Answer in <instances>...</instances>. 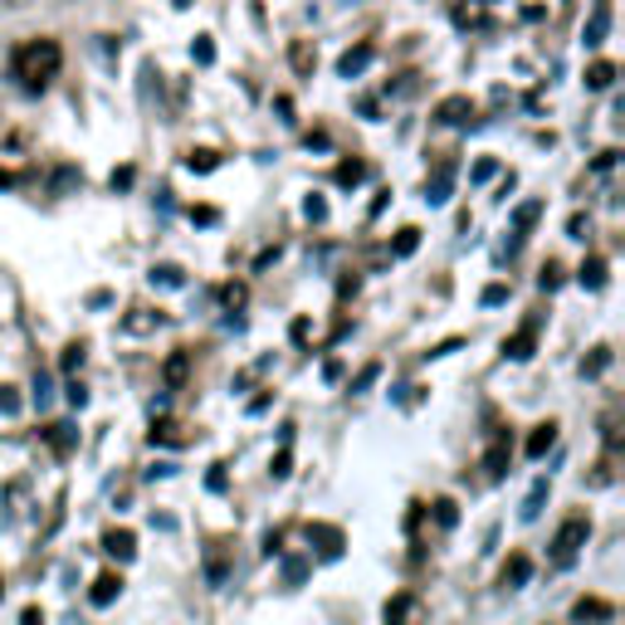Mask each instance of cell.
I'll return each mask as SVG.
<instances>
[{
  "instance_id": "obj_44",
  "label": "cell",
  "mask_w": 625,
  "mask_h": 625,
  "mask_svg": "<svg viewBox=\"0 0 625 625\" xmlns=\"http://www.w3.org/2000/svg\"><path fill=\"white\" fill-rule=\"evenodd\" d=\"M205 484H211V494H225V464H211V474H205Z\"/></svg>"
},
{
  "instance_id": "obj_26",
  "label": "cell",
  "mask_w": 625,
  "mask_h": 625,
  "mask_svg": "<svg viewBox=\"0 0 625 625\" xmlns=\"http://www.w3.org/2000/svg\"><path fill=\"white\" fill-rule=\"evenodd\" d=\"M186 166H191V172H215V166H221V152L191 148V152H186Z\"/></svg>"
},
{
  "instance_id": "obj_40",
  "label": "cell",
  "mask_w": 625,
  "mask_h": 625,
  "mask_svg": "<svg viewBox=\"0 0 625 625\" xmlns=\"http://www.w3.org/2000/svg\"><path fill=\"white\" fill-rule=\"evenodd\" d=\"M557 284H562V264H543V279H538V288H543V294H552Z\"/></svg>"
},
{
  "instance_id": "obj_54",
  "label": "cell",
  "mask_w": 625,
  "mask_h": 625,
  "mask_svg": "<svg viewBox=\"0 0 625 625\" xmlns=\"http://www.w3.org/2000/svg\"><path fill=\"white\" fill-rule=\"evenodd\" d=\"M15 181H20V176H10L5 166H0V191H10V186H15Z\"/></svg>"
},
{
  "instance_id": "obj_10",
  "label": "cell",
  "mask_w": 625,
  "mask_h": 625,
  "mask_svg": "<svg viewBox=\"0 0 625 625\" xmlns=\"http://www.w3.org/2000/svg\"><path fill=\"white\" fill-rule=\"evenodd\" d=\"M103 552H108V557H118V562L138 557V538H132V528H108V533H103Z\"/></svg>"
},
{
  "instance_id": "obj_46",
  "label": "cell",
  "mask_w": 625,
  "mask_h": 625,
  "mask_svg": "<svg viewBox=\"0 0 625 625\" xmlns=\"http://www.w3.org/2000/svg\"><path fill=\"white\" fill-rule=\"evenodd\" d=\"M504 298H508V288H504V284H488V288H484V304H488V308H498Z\"/></svg>"
},
{
  "instance_id": "obj_34",
  "label": "cell",
  "mask_w": 625,
  "mask_h": 625,
  "mask_svg": "<svg viewBox=\"0 0 625 625\" xmlns=\"http://www.w3.org/2000/svg\"><path fill=\"white\" fill-rule=\"evenodd\" d=\"M59 367H64L69 377H74V372L83 367V342H69V347H64V357H59Z\"/></svg>"
},
{
  "instance_id": "obj_7",
  "label": "cell",
  "mask_w": 625,
  "mask_h": 625,
  "mask_svg": "<svg viewBox=\"0 0 625 625\" xmlns=\"http://www.w3.org/2000/svg\"><path fill=\"white\" fill-rule=\"evenodd\" d=\"M450 186H455V156H445V162L435 166V176L425 181V201L445 205V201H450Z\"/></svg>"
},
{
  "instance_id": "obj_39",
  "label": "cell",
  "mask_w": 625,
  "mask_h": 625,
  "mask_svg": "<svg viewBox=\"0 0 625 625\" xmlns=\"http://www.w3.org/2000/svg\"><path fill=\"white\" fill-rule=\"evenodd\" d=\"M221 298H225V308H245V298H249V294H245V284H225V288H221Z\"/></svg>"
},
{
  "instance_id": "obj_27",
  "label": "cell",
  "mask_w": 625,
  "mask_h": 625,
  "mask_svg": "<svg viewBox=\"0 0 625 625\" xmlns=\"http://www.w3.org/2000/svg\"><path fill=\"white\" fill-rule=\"evenodd\" d=\"M611 367V347H591V357L581 362V377H601Z\"/></svg>"
},
{
  "instance_id": "obj_1",
  "label": "cell",
  "mask_w": 625,
  "mask_h": 625,
  "mask_svg": "<svg viewBox=\"0 0 625 625\" xmlns=\"http://www.w3.org/2000/svg\"><path fill=\"white\" fill-rule=\"evenodd\" d=\"M59 69H64V49H59V39H49V35L25 39V45L10 55V74L20 79L25 93H45L49 83L59 79Z\"/></svg>"
},
{
  "instance_id": "obj_29",
  "label": "cell",
  "mask_w": 625,
  "mask_h": 625,
  "mask_svg": "<svg viewBox=\"0 0 625 625\" xmlns=\"http://www.w3.org/2000/svg\"><path fill=\"white\" fill-rule=\"evenodd\" d=\"M435 523L455 528V523H460V504H455V498H435Z\"/></svg>"
},
{
  "instance_id": "obj_4",
  "label": "cell",
  "mask_w": 625,
  "mask_h": 625,
  "mask_svg": "<svg viewBox=\"0 0 625 625\" xmlns=\"http://www.w3.org/2000/svg\"><path fill=\"white\" fill-rule=\"evenodd\" d=\"M508 464H514V440H508V431H494L488 435V450H484V474L504 479Z\"/></svg>"
},
{
  "instance_id": "obj_25",
  "label": "cell",
  "mask_w": 625,
  "mask_h": 625,
  "mask_svg": "<svg viewBox=\"0 0 625 625\" xmlns=\"http://www.w3.org/2000/svg\"><path fill=\"white\" fill-rule=\"evenodd\" d=\"M332 181L338 186H362L367 181V162H342L338 172H332Z\"/></svg>"
},
{
  "instance_id": "obj_33",
  "label": "cell",
  "mask_w": 625,
  "mask_h": 625,
  "mask_svg": "<svg viewBox=\"0 0 625 625\" xmlns=\"http://www.w3.org/2000/svg\"><path fill=\"white\" fill-rule=\"evenodd\" d=\"M601 435H606L611 450H621V415H616V411H606V421H601Z\"/></svg>"
},
{
  "instance_id": "obj_37",
  "label": "cell",
  "mask_w": 625,
  "mask_h": 625,
  "mask_svg": "<svg viewBox=\"0 0 625 625\" xmlns=\"http://www.w3.org/2000/svg\"><path fill=\"white\" fill-rule=\"evenodd\" d=\"M64 396H69V405H74V411H83V405H89V391H83V381H79V377H69Z\"/></svg>"
},
{
  "instance_id": "obj_31",
  "label": "cell",
  "mask_w": 625,
  "mask_h": 625,
  "mask_svg": "<svg viewBox=\"0 0 625 625\" xmlns=\"http://www.w3.org/2000/svg\"><path fill=\"white\" fill-rule=\"evenodd\" d=\"M606 25H611V10H606V5H597V15H591V30H587V45H601Z\"/></svg>"
},
{
  "instance_id": "obj_24",
  "label": "cell",
  "mask_w": 625,
  "mask_h": 625,
  "mask_svg": "<svg viewBox=\"0 0 625 625\" xmlns=\"http://www.w3.org/2000/svg\"><path fill=\"white\" fill-rule=\"evenodd\" d=\"M415 249H421V231H415V225H405V231H396V245H391V255H396V259H411Z\"/></svg>"
},
{
  "instance_id": "obj_36",
  "label": "cell",
  "mask_w": 625,
  "mask_h": 625,
  "mask_svg": "<svg viewBox=\"0 0 625 625\" xmlns=\"http://www.w3.org/2000/svg\"><path fill=\"white\" fill-rule=\"evenodd\" d=\"M49 401H55V381H49L45 372H39V377H35V405H39V411H45Z\"/></svg>"
},
{
  "instance_id": "obj_12",
  "label": "cell",
  "mask_w": 625,
  "mask_h": 625,
  "mask_svg": "<svg viewBox=\"0 0 625 625\" xmlns=\"http://www.w3.org/2000/svg\"><path fill=\"white\" fill-rule=\"evenodd\" d=\"M45 440H49V450H55L59 460H69V455L79 450V431H74V425H69V421H55V425H49V431H45Z\"/></svg>"
},
{
  "instance_id": "obj_53",
  "label": "cell",
  "mask_w": 625,
  "mask_h": 625,
  "mask_svg": "<svg viewBox=\"0 0 625 625\" xmlns=\"http://www.w3.org/2000/svg\"><path fill=\"white\" fill-rule=\"evenodd\" d=\"M166 474H176V464H152L148 469V479H166Z\"/></svg>"
},
{
  "instance_id": "obj_23",
  "label": "cell",
  "mask_w": 625,
  "mask_h": 625,
  "mask_svg": "<svg viewBox=\"0 0 625 625\" xmlns=\"http://www.w3.org/2000/svg\"><path fill=\"white\" fill-rule=\"evenodd\" d=\"M611 83H616V64H611V59H597V64L587 69V89H611Z\"/></svg>"
},
{
  "instance_id": "obj_21",
  "label": "cell",
  "mask_w": 625,
  "mask_h": 625,
  "mask_svg": "<svg viewBox=\"0 0 625 625\" xmlns=\"http://www.w3.org/2000/svg\"><path fill=\"white\" fill-rule=\"evenodd\" d=\"M606 259H587V264L577 269V279H581V288H606Z\"/></svg>"
},
{
  "instance_id": "obj_2",
  "label": "cell",
  "mask_w": 625,
  "mask_h": 625,
  "mask_svg": "<svg viewBox=\"0 0 625 625\" xmlns=\"http://www.w3.org/2000/svg\"><path fill=\"white\" fill-rule=\"evenodd\" d=\"M587 538H591V518L571 514L567 523L557 528V538H552V567H571V562L581 557V547H587Z\"/></svg>"
},
{
  "instance_id": "obj_41",
  "label": "cell",
  "mask_w": 625,
  "mask_h": 625,
  "mask_svg": "<svg viewBox=\"0 0 625 625\" xmlns=\"http://www.w3.org/2000/svg\"><path fill=\"white\" fill-rule=\"evenodd\" d=\"M162 318H152L148 308H138V318H128V332H148V328H156Z\"/></svg>"
},
{
  "instance_id": "obj_13",
  "label": "cell",
  "mask_w": 625,
  "mask_h": 625,
  "mask_svg": "<svg viewBox=\"0 0 625 625\" xmlns=\"http://www.w3.org/2000/svg\"><path fill=\"white\" fill-rule=\"evenodd\" d=\"M186 377H191V352H181V347H176L172 357H166V367H162L166 391H181V387H186Z\"/></svg>"
},
{
  "instance_id": "obj_22",
  "label": "cell",
  "mask_w": 625,
  "mask_h": 625,
  "mask_svg": "<svg viewBox=\"0 0 625 625\" xmlns=\"http://www.w3.org/2000/svg\"><path fill=\"white\" fill-rule=\"evenodd\" d=\"M411 611H415V597H411V591H396V597L387 601V625H405Z\"/></svg>"
},
{
  "instance_id": "obj_18",
  "label": "cell",
  "mask_w": 625,
  "mask_h": 625,
  "mask_svg": "<svg viewBox=\"0 0 625 625\" xmlns=\"http://www.w3.org/2000/svg\"><path fill=\"white\" fill-rule=\"evenodd\" d=\"M205 581H211V587H225V581H231V557H225L221 543L205 552Z\"/></svg>"
},
{
  "instance_id": "obj_5",
  "label": "cell",
  "mask_w": 625,
  "mask_h": 625,
  "mask_svg": "<svg viewBox=\"0 0 625 625\" xmlns=\"http://www.w3.org/2000/svg\"><path fill=\"white\" fill-rule=\"evenodd\" d=\"M606 621H616V606L606 597H581L571 606V625H606Z\"/></svg>"
},
{
  "instance_id": "obj_20",
  "label": "cell",
  "mask_w": 625,
  "mask_h": 625,
  "mask_svg": "<svg viewBox=\"0 0 625 625\" xmlns=\"http://www.w3.org/2000/svg\"><path fill=\"white\" fill-rule=\"evenodd\" d=\"M543 504H547V479H538V484L528 488V498H523V508H518V518H523V523H533V518L543 514Z\"/></svg>"
},
{
  "instance_id": "obj_47",
  "label": "cell",
  "mask_w": 625,
  "mask_h": 625,
  "mask_svg": "<svg viewBox=\"0 0 625 625\" xmlns=\"http://www.w3.org/2000/svg\"><path fill=\"white\" fill-rule=\"evenodd\" d=\"M191 221H196V225H215V221H221V215H215L211 205H196V211H191Z\"/></svg>"
},
{
  "instance_id": "obj_15",
  "label": "cell",
  "mask_w": 625,
  "mask_h": 625,
  "mask_svg": "<svg viewBox=\"0 0 625 625\" xmlns=\"http://www.w3.org/2000/svg\"><path fill=\"white\" fill-rule=\"evenodd\" d=\"M538 215H543V205H538V201H523V205L514 211V239H508V255H514V249L523 245V235L538 225Z\"/></svg>"
},
{
  "instance_id": "obj_11",
  "label": "cell",
  "mask_w": 625,
  "mask_h": 625,
  "mask_svg": "<svg viewBox=\"0 0 625 625\" xmlns=\"http://www.w3.org/2000/svg\"><path fill=\"white\" fill-rule=\"evenodd\" d=\"M152 445H191V435H186L181 421H166V415H152V431H148Z\"/></svg>"
},
{
  "instance_id": "obj_45",
  "label": "cell",
  "mask_w": 625,
  "mask_h": 625,
  "mask_svg": "<svg viewBox=\"0 0 625 625\" xmlns=\"http://www.w3.org/2000/svg\"><path fill=\"white\" fill-rule=\"evenodd\" d=\"M567 231H571V239H587L591 221H587V215H571V221H567Z\"/></svg>"
},
{
  "instance_id": "obj_30",
  "label": "cell",
  "mask_w": 625,
  "mask_h": 625,
  "mask_svg": "<svg viewBox=\"0 0 625 625\" xmlns=\"http://www.w3.org/2000/svg\"><path fill=\"white\" fill-rule=\"evenodd\" d=\"M152 284H162V288H181L186 279H181V269H176V264H156V269H152Z\"/></svg>"
},
{
  "instance_id": "obj_35",
  "label": "cell",
  "mask_w": 625,
  "mask_h": 625,
  "mask_svg": "<svg viewBox=\"0 0 625 625\" xmlns=\"http://www.w3.org/2000/svg\"><path fill=\"white\" fill-rule=\"evenodd\" d=\"M377 377H381V362H367V367H362L357 377H352V391H367Z\"/></svg>"
},
{
  "instance_id": "obj_19",
  "label": "cell",
  "mask_w": 625,
  "mask_h": 625,
  "mask_svg": "<svg viewBox=\"0 0 625 625\" xmlns=\"http://www.w3.org/2000/svg\"><path fill=\"white\" fill-rule=\"evenodd\" d=\"M288 64H294V74H312V69H318V49L308 45V39H294V49H288Z\"/></svg>"
},
{
  "instance_id": "obj_16",
  "label": "cell",
  "mask_w": 625,
  "mask_h": 625,
  "mask_svg": "<svg viewBox=\"0 0 625 625\" xmlns=\"http://www.w3.org/2000/svg\"><path fill=\"white\" fill-rule=\"evenodd\" d=\"M372 59H377V49H372V45L347 49V55L338 59V74H342V79H357V74H367V64H372Z\"/></svg>"
},
{
  "instance_id": "obj_42",
  "label": "cell",
  "mask_w": 625,
  "mask_h": 625,
  "mask_svg": "<svg viewBox=\"0 0 625 625\" xmlns=\"http://www.w3.org/2000/svg\"><path fill=\"white\" fill-rule=\"evenodd\" d=\"M304 215H308V221H322V215H328V201H322V196H308V201H304Z\"/></svg>"
},
{
  "instance_id": "obj_49",
  "label": "cell",
  "mask_w": 625,
  "mask_h": 625,
  "mask_svg": "<svg viewBox=\"0 0 625 625\" xmlns=\"http://www.w3.org/2000/svg\"><path fill=\"white\" fill-rule=\"evenodd\" d=\"M20 625H45V611H39V606H25V611H20Z\"/></svg>"
},
{
  "instance_id": "obj_43",
  "label": "cell",
  "mask_w": 625,
  "mask_h": 625,
  "mask_svg": "<svg viewBox=\"0 0 625 625\" xmlns=\"http://www.w3.org/2000/svg\"><path fill=\"white\" fill-rule=\"evenodd\" d=\"M191 55H196V64H211V59H215V45H211V39H196V49H191Z\"/></svg>"
},
{
  "instance_id": "obj_38",
  "label": "cell",
  "mask_w": 625,
  "mask_h": 625,
  "mask_svg": "<svg viewBox=\"0 0 625 625\" xmlns=\"http://www.w3.org/2000/svg\"><path fill=\"white\" fill-rule=\"evenodd\" d=\"M0 415H20V391L15 387H0Z\"/></svg>"
},
{
  "instance_id": "obj_14",
  "label": "cell",
  "mask_w": 625,
  "mask_h": 625,
  "mask_svg": "<svg viewBox=\"0 0 625 625\" xmlns=\"http://www.w3.org/2000/svg\"><path fill=\"white\" fill-rule=\"evenodd\" d=\"M118 597H122V577H118V571H98V577H93L89 601H93V606H113Z\"/></svg>"
},
{
  "instance_id": "obj_8",
  "label": "cell",
  "mask_w": 625,
  "mask_h": 625,
  "mask_svg": "<svg viewBox=\"0 0 625 625\" xmlns=\"http://www.w3.org/2000/svg\"><path fill=\"white\" fill-rule=\"evenodd\" d=\"M469 118H474V103L460 98V93H455V98H440V103H435V122H445V128H464Z\"/></svg>"
},
{
  "instance_id": "obj_51",
  "label": "cell",
  "mask_w": 625,
  "mask_h": 625,
  "mask_svg": "<svg viewBox=\"0 0 625 625\" xmlns=\"http://www.w3.org/2000/svg\"><path fill=\"white\" fill-rule=\"evenodd\" d=\"M279 543H284V533H264V557H279Z\"/></svg>"
},
{
  "instance_id": "obj_6",
  "label": "cell",
  "mask_w": 625,
  "mask_h": 625,
  "mask_svg": "<svg viewBox=\"0 0 625 625\" xmlns=\"http://www.w3.org/2000/svg\"><path fill=\"white\" fill-rule=\"evenodd\" d=\"M533 352H538V318H528L514 338H504V357L508 362H528Z\"/></svg>"
},
{
  "instance_id": "obj_3",
  "label": "cell",
  "mask_w": 625,
  "mask_h": 625,
  "mask_svg": "<svg viewBox=\"0 0 625 625\" xmlns=\"http://www.w3.org/2000/svg\"><path fill=\"white\" fill-rule=\"evenodd\" d=\"M304 538H308V547H318V557H328V562H338L342 547H347L342 528H332V523H304Z\"/></svg>"
},
{
  "instance_id": "obj_32",
  "label": "cell",
  "mask_w": 625,
  "mask_h": 625,
  "mask_svg": "<svg viewBox=\"0 0 625 625\" xmlns=\"http://www.w3.org/2000/svg\"><path fill=\"white\" fill-rule=\"evenodd\" d=\"M269 474H274V479H288V474H294V455H288V445H279V455H274V464H269Z\"/></svg>"
},
{
  "instance_id": "obj_48",
  "label": "cell",
  "mask_w": 625,
  "mask_h": 625,
  "mask_svg": "<svg viewBox=\"0 0 625 625\" xmlns=\"http://www.w3.org/2000/svg\"><path fill=\"white\" fill-rule=\"evenodd\" d=\"M288 338H294L298 347H304V342H308V318H294V328H288Z\"/></svg>"
},
{
  "instance_id": "obj_28",
  "label": "cell",
  "mask_w": 625,
  "mask_h": 625,
  "mask_svg": "<svg viewBox=\"0 0 625 625\" xmlns=\"http://www.w3.org/2000/svg\"><path fill=\"white\" fill-rule=\"evenodd\" d=\"M308 577V557H284V587H304Z\"/></svg>"
},
{
  "instance_id": "obj_9",
  "label": "cell",
  "mask_w": 625,
  "mask_h": 625,
  "mask_svg": "<svg viewBox=\"0 0 625 625\" xmlns=\"http://www.w3.org/2000/svg\"><path fill=\"white\" fill-rule=\"evenodd\" d=\"M528 577H533V557H528V552H514V557L504 562V571H498V587L518 591V587H528Z\"/></svg>"
},
{
  "instance_id": "obj_17",
  "label": "cell",
  "mask_w": 625,
  "mask_h": 625,
  "mask_svg": "<svg viewBox=\"0 0 625 625\" xmlns=\"http://www.w3.org/2000/svg\"><path fill=\"white\" fill-rule=\"evenodd\" d=\"M557 445V421H543V425H533V435H528V460H543V455Z\"/></svg>"
},
{
  "instance_id": "obj_55",
  "label": "cell",
  "mask_w": 625,
  "mask_h": 625,
  "mask_svg": "<svg viewBox=\"0 0 625 625\" xmlns=\"http://www.w3.org/2000/svg\"><path fill=\"white\" fill-rule=\"evenodd\" d=\"M0 597H5V577H0Z\"/></svg>"
},
{
  "instance_id": "obj_50",
  "label": "cell",
  "mask_w": 625,
  "mask_h": 625,
  "mask_svg": "<svg viewBox=\"0 0 625 625\" xmlns=\"http://www.w3.org/2000/svg\"><path fill=\"white\" fill-rule=\"evenodd\" d=\"M338 377H342V362L328 357V362H322V381H338Z\"/></svg>"
},
{
  "instance_id": "obj_52",
  "label": "cell",
  "mask_w": 625,
  "mask_h": 625,
  "mask_svg": "<svg viewBox=\"0 0 625 625\" xmlns=\"http://www.w3.org/2000/svg\"><path fill=\"white\" fill-rule=\"evenodd\" d=\"M118 186H132V166H122V172H113V191Z\"/></svg>"
}]
</instances>
